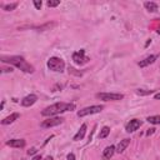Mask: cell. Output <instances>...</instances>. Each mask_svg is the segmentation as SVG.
<instances>
[{
  "instance_id": "1",
  "label": "cell",
  "mask_w": 160,
  "mask_h": 160,
  "mask_svg": "<svg viewBox=\"0 0 160 160\" xmlns=\"http://www.w3.org/2000/svg\"><path fill=\"white\" fill-rule=\"evenodd\" d=\"M0 60L3 63H8V64H11L14 67L19 68L20 70L25 71V73H33L34 68L31 67L29 63H26V60L23 58V56H18V55H13V56H4L3 55L0 58Z\"/></svg>"
},
{
  "instance_id": "2",
  "label": "cell",
  "mask_w": 160,
  "mask_h": 160,
  "mask_svg": "<svg viewBox=\"0 0 160 160\" xmlns=\"http://www.w3.org/2000/svg\"><path fill=\"white\" fill-rule=\"evenodd\" d=\"M75 109V104H70V103H56L48 106L46 109H44L41 111L43 117H53V115L60 114V113L65 111H71Z\"/></svg>"
},
{
  "instance_id": "3",
  "label": "cell",
  "mask_w": 160,
  "mask_h": 160,
  "mask_svg": "<svg viewBox=\"0 0 160 160\" xmlns=\"http://www.w3.org/2000/svg\"><path fill=\"white\" fill-rule=\"evenodd\" d=\"M48 68L53 71H58V73H61L65 69V63L63 59L56 58V56H53L48 60Z\"/></svg>"
},
{
  "instance_id": "4",
  "label": "cell",
  "mask_w": 160,
  "mask_h": 160,
  "mask_svg": "<svg viewBox=\"0 0 160 160\" xmlns=\"http://www.w3.org/2000/svg\"><path fill=\"white\" fill-rule=\"evenodd\" d=\"M96 98L104 101H117V100H121L124 98L123 94L119 93H99L96 94Z\"/></svg>"
},
{
  "instance_id": "5",
  "label": "cell",
  "mask_w": 160,
  "mask_h": 160,
  "mask_svg": "<svg viewBox=\"0 0 160 160\" xmlns=\"http://www.w3.org/2000/svg\"><path fill=\"white\" fill-rule=\"evenodd\" d=\"M104 109L103 105H93V106H88V108H84L81 110L78 111V117L79 118H83V117H86V115H92V114H98Z\"/></svg>"
},
{
  "instance_id": "6",
  "label": "cell",
  "mask_w": 160,
  "mask_h": 160,
  "mask_svg": "<svg viewBox=\"0 0 160 160\" xmlns=\"http://www.w3.org/2000/svg\"><path fill=\"white\" fill-rule=\"evenodd\" d=\"M73 60H74L75 64L83 65V64H86L90 59L88 58V56H85V50L81 49L80 51H76V53H74L73 54Z\"/></svg>"
},
{
  "instance_id": "7",
  "label": "cell",
  "mask_w": 160,
  "mask_h": 160,
  "mask_svg": "<svg viewBox=\"0 0 160 160\" xmlns=\"http://www.w3.org/2000/svg\"><path fill=\"white\" fill-rule=\"evenodd\" d=\"M64 119L63 118H50L48 120H44L41 123V128H53L56 126V125H60L63 124Z\"/></svg>"
},
{
  "instance_id": "8",
  "label": "cell",
  "mask_w": 160,
  "mask_h": 160,
  "mask_svg": "<svg viewBox=\"0 0 160 160\" xmlns=\"http://www.w3.org/2000/svg\"><path fill=\"white\" fill-rule=\"evenodd\" d=\"M140 125H142V121L138 120V119H133V120H130V123H128L125 130H126L128 133H133V131H135V130L139 129Z\"/></svg>"
},
{
  "instance_id": "9",
  "label": "cell",
  "mask_w": 160,
  "mask_h": 160,
  "mask_svg": "<svg viewBox=\"0 0 160 160\" xmlns=\"http://www.w3.org/2000/svg\"><path fill=\"white\" fill-rule=\"evenodd\" d=\"M36 100H38V96L34 95V94H30V95L25 96V98L21 100V105H23V106H26V108H28V106H31L33 104H35Z\"/></svg>"
},
{
  "instance_id": "10",
  "label": "cell",
  "mask_w": 160,
  "mask_h": 160,
  "mask_svg": "<svg viewBox=\"0 0 160 160\" xmlns=\"http://www.w3.org/2000/svg\"><path fill=\"white\" fill-rule=\"evenodd\" d=\"M25 144L26 143H25V140H23V139H13V140L6 142V145L11 146V148H24Z\"/></svg>"
},
{
  "instance_id": "11",
  "label": "cell",
  "mask_w": 160,
  "mask_h": 160,
  "mask_svg": "<svg viewBox=\"0 0 160 160\" xmlns=\"http://www.w3.org/2000/svg\"><path fill=\"white\" fill-rule=\"evenodd\" d=\"M156 59H158V55H150V56H148V58L144 59V60L139 61V67L140 68H145V67H148V65L153 64Z\"/></svg>"
},
{
  "instance_id": "12",
  "label": "cell",
  "mask_w": 160,
  "mask_h": 160,
  "mask_svg": "<svg viewBox=\"0 0 160 160\" xmlns=\"http://www.w3.org/2000/svg\"><path fill=\"white\" fill-rule=\"evenodd\" d=\"M129 144H130V139H123V140H120V143L118 144L117 150H115V151L120 154V153H123L124 150L128 148V145H129Z\"/></svg>"
},
{
  "instance_id": "13",
  "label": "cell",
  "mask_w": 160,
  "mask_h": 160,
  "mask_svg": "<svg viewBox=\"0 0 160 160\" xmlns=\"http://www.w3.org/2000/svg\"><path fill=\"white\" fill-rule=\"evenodd\" d=\"M114 153H115V146H106V148L104 149V153H103V158H104L105 160H109L111 158L113 155H114Z\"/></svg>"
},
{
  "instance_id": "14",
  "label": "cell",
  "mask_w": 160,
  "mask_h": 160,
  "mask_svg": "<svg viewBox=\"0 0 160 160\" xmlns=\"http://www.w3.org/2000/svg\"><path fill=\"white\" fill-rule=\"evenodd\" d=\"M19 117H20V114H18V113H14V114H11V115H9V117H6L4 120H1V124H3V125L11 124V123H14L16 119H19Z\"/></svg>"
},
{
  "instance_id": "15",
  "label": "cell",
  "mask_w": 160,
  "mask_h": 160,
  "mask_svg": "<svg viewBox=\"0 0 160 160\" xmlns=\"http://www.w3.org/2000/svg\"><path fill=\"white\" fill-rule=\"evenodd\" d=\"M85 133H86V124H83V125L80 126L79 131H78V133L75 134L74 140H75V142H78V140H81L84 136H85Z\"/></svg>"
},
{
  "instance_id": "16",
  "label": "cell",
  "mask_w": 160,
  "mask_h": 160,
  "mask_svg": "<svg viewBox=\"0 0 160 160\" xmlns=\"http://www.w3.org/2000/svg\"><path fill=\"white\" fill-rule=\"evenodd\" d=\"M144 6L146 8V10H148V11H151V13L158 11V4H156V3L146 1V3H144Z\"/></svg>"
},
{
  "instance_id": "17",
  "label": "cell",
  "mask_w": 160,
  "mask_h": 160,
  "mask_svg": "<svg viewBox=\"0 0 160 160\" xmlns=\"http://www.w3.org/2000/svg\"><path fill=\"white\" fill-rule=\"evenodd\" d=\"M109 133H110V128H109V126H104L101 130H100L99 138H100V139H104V138H106L109 135Z\"/></svg>"
},
{
  "instance_id": "18",
  "label": "cell",
  "mask_w": 160,
  "mask_h": 160,
  "mask_svg": "<svg viewBox=\"0 0 160 160\" xmlns=\"http://www.w3.org/2000/svg\"><path fill=\"white\" fill-rule=\"evenodd\" d=\"M146 120H148L150 124L158 125V124H160V115H153V117H149Z\"/></svg>"
},
{
  "instance_id": "19",
  "label": "cell",
  "mask_w": 160,
  "mask_h": 160,
  "mask_svg": "<svg viewBox=\"0 0 160 160\" xmlns=\"http://www.w3.org/2000/svg\"><path fill=\"white\" fill-rule=\"evenodd\" d=\"M138 95H151L155 93V90H144V89H138L135 92Z\"/></svg>"
},
{
  "instance_id": "20",
  "label": "cell",
  "mask_w": 160,
  "mask_h": 160,
  "mask_svg": "<svg viewBox=\"0 0 160 160\" xmlns=\"http://www.w3.org/2000/svg\"><path fill=\"white\" fill-rule=\"evenodd\" d=\"M18 6V3H13V4H8V5H3V9H4L5 11H11L14 10L15 8Z\"/></svg>"
},
{
  "instance_id": "21",
  "label": "cell",
  "mask_w": 160,
  "mask_h": 160,
  "mask_svg": "<svg viewBox=\"0 0 160 160\" xmlns=\"http://www.w3.org/2000/svg\"><path fill=\"white\" fill-rule=\"evenodd\" d=\"M53 26H55V24H45V25H41V26H39V28H36L39 31H44V30H46V29H50V28H53Z\"/></svg>"
},
{
  "instance_id": "22",
  "label": "cell",
  "mask_w": 160,
  "mask_h": 160,
  "mask_svg": "<svg viewBox=\"0 0 160 160\" xmlns=\"http://www.w3.org/2000/svg\"><path fill=\"white\" fill-rule=\"evenodd\" d=\"M46 4H48V6H50V8H55V6H58L60 4V1H59V0H49Z\"/></svg>"
},
{
  "instance_id": "23",
  "label": "cell",
  "mask_w": 160,
  "mask_h": 160,
  "mask_svg": "<svg viewBox=\"0 0 160 160\" xmlns=\"http://www.w3.org/2000/svg\"><path fill=\"white\" fill-rule=\"evenodd\" d=\"M41 1H38V0H34V6H35V8L38 9V10H40V9H41Z\"/></svg>"
},
{
  "instance_id": "24",
  "label": "cell",
  "mask_w": 160,
  "mask_h": 160,
  "mask_svg": "<svg viewBox=\"0 0 160 160\" xmlns=\"http://www.w3.org/2000/svg\"><path fill=\"white\" fill-rule=\"evenodd\" d=\"M69 73L75 74V75H78V76H80V75H81V73H76V71H75V69H73V68H69Z\"/></svg>"
},
{
  "instance_id": "25",
  "label": "cell",
  "mask_w": 160,
  "mask_h": 160,
  "mask_svg": "<svg viewBox=\"0 0 160 160\" xmlns=\"http://www.w3.org/2000/svg\"><path fill=\"white\" fill-rule=\"evenodd\" d=\"M36 151H38V150H36L35 148H31L30 150H28V154H29V155H34Z\"/></svg>"
},
{
  "instance_id": "26",
  "label": "cell",
  "mask_w": 160,
  "mask_h": 160,
  "mask_svg": "<svg viewBox=\"0 0 160 160\" xmlns=\"http://www.w3.org/2000/svg\"><path fill=\"white\" fill-rule=\"evenodd\" d=\"M68 160H75V155L73 154V153H70V154L68 155Z\"/></svg>"
},
{
  "instance_id": "27",
  "label": "cell",
  "mask_w": 160,
  "mask_h": 160,
  "mask_svg": "<svg viewBox=\"0 0 160 160\" xmlns=\"http://www.w3.org/2000/svg\"><path fill=\"white\" fill-rule=\"evenodd\" d=\"M154 130H155V129H149L148 131H146V135L149 136V135H151V134H154Z\"/></svg>"
},
{
  "instance_id": "28",
  "label": "cell",
  "mask_w": 160,
  "mask_h": 160,
  "mask_svg": "<svg viewBox=\"0 0 160 160\" xmlns=\"http://www.w3.org/2000/svg\"><path fill=\"white\" fill-rule=\"evenodd\" d=\"M31 160H41V156H40V155H36V156H34V158L31 159Z\"/></svg>"
},
{
  "instance_id": "29",
  "label": "cell",
  "mask_w": 160,
  "mask_h": 160,
  "mask_svg": "<svg viewBox=\"0 0 160 160\" xmlns=\"http://www.w3.org/2000/svg\"><path fill=\"white\" fill-rule=\"evenodd\" d=\"M154 98L156 99V100H160V93H158V94H155V96Z\"/></svg>"
},
{
  "instance_id": "30",
  "label": "cell",
  "mask_w": 160,
  "mask_h": 160,
  "mask_svg": "<svg viewBox=\"0 0 160 160\" xmlns=\"http://www.w3.org/2000/svg\"><path fill=\"white\" fill-rule=\"evenodd\" d=\"M44 160H54V159H53V158H51V156H46V158H45V159H44Z\"/></svg>"
}]
</instances>
